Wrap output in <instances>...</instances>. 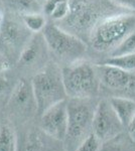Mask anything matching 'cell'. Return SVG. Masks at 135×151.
I'll return each instance as SVG.
<instances>
[{
	"label": "cell",
	"instance_id": "7a4b0ae2",
	"mask_svg": "<svg viewBox=\"0 0 135 151\" xmlns=\"http://www.w3.org/2000/svg\"><path fill=\"white\" fill-rule=\"evenodd\" d=\"M135 31L134 12H118L101 19L90 35L88 45L99 52L110 53Z\"/></svg>",
	"mask_w": 135,
	"mask_h": 151
},
{
	"label": "cell",
	"instance_id": "30bf717a",
	"mask_svg": "<svg viewBox=\"0 0 135 151\" xmlns=\"http://www.w3.org/2000/svg\"><path fill=\"white\" fill-rule=\"evenodd\" d=\"M100 83L108 89L125 91L135 88V75L106 64L95 65Z\"/></svg>",
	"mask_w": 135,
	"mask_h": 151
},
{
	"label": "cell",
	"instance_id": "e0dca14e",
	"mask_svg": "<svg viewBox=\"0 0 135 151\" xmlns=\"http://www.w3.org/2000/svg\"><path fill=\"white\" fill-rule=\"evenodd\" d=\"M103 64L125 70V72L134 73L135 70V52L130 55H118V57H109Z\"/></svg>",
	"mask_w": 135,
	"mask_h": 151
},
{
	"label": "cell",
	"instance_id": "ba28073f",
	"mask_svg": "<svg viewBox=\"0 0 135 151\" xmlns=\"http://www.w3.org/2000/svg\"><path fill=\"white\" fill-rule=\"evenodd\" d=\"M124 126L113 110L109 100H102L96 106L92 132L103 142L113 139L122 133Z\"/></svg>",
	"mask_w": 135,
	"mask_h": 151
},
{
	"label": "cell",
	"instance_id": "4fadbf2b",
	"mask_svg": "<svg viewBox=\"0 0 135 151\" xmlns=\"http://www.w3.org/2000/svg\"><path fill=\"white\" fill-rule=\"evenodd\" d=\"M32 101L35 102L31 84L28 85L24 80L19 81L16 87L14 88V91L11 96V102L13 107L17 108L18 110L27 109L30 107Z\"/></svg>",
	"mask_w": 135,
	"mask_h": 151
},
{
	"label": "cell",
	"instance_id": "7c38bea8",
	"mask_svg": "<svg viewBox=\"0 0 135 151\" xmlns=\"http://www.w3.org/2000/svg\"><path fill=\"white\" fill-rule=\"evenodd\" d=\"M1 1L7 12L18 16L43 12V5L38 0H1Z\"/></svg>",
	"mask_w": 135,
	"mask_h": 151
},
{
	"label": "cell",
	"instance_id": "9a60e30c",
	"mask_svg": "<svg viewBox=\"0 0 135 151\" xmlns=\"http://www.w3.org/2000/svg\"><path fill=\"white\" fill-rule=\"evenodd\" d=\"M135 142L132 141L129 135L124 136L119 134L113 139L103 142L100 151H135Z\"/></svg>",
	"mask_w": 135,
	"mask_h": 151
},
{
	"label": "cell",
	"instance_id": "cb8c5ba5",
	"mask_svg": "<svg viewBox=\"0 0 135 151\" xmlns=\"http://www.w3.org/2000/svg\"><path fill=\"white\" fill-rule=\"evenodd\" d=\"M64 1H68V0H46L43 6V12L46 15V17H48L51 12V10H53L58 4L62 3Z\"/></svg>",
	"mask_w": 135,
	"mask_h": 151
},
{
	"label": "cell",
	"instance_id": "484cf974",
	"mask_svg": "<svg viewBox=\"0 0 135 151\" xmlns=\"http://www.w3.org/2000/svg\"><path fill=\"white\" fill-rule=\"evenodd\" d=\"M127 129V134L129 135V137L131 138L132 141L135 142V116L131 120V122L129 123V125L126 127Z\"/></svg>",
	"mask_w": 135,
	"mask_h": 151
},
{
	"label": "cell",
	"instance_id": "8992f818",
	"mask_svg": "<svg viewBox=\"0 0 135 151\" xmlns=\"http://www.w3.org/2000/svg\"><path fill=\"white\" fill-rule=\"evenodd\" d=\"M68 107V131L66 146L68 151H76L79 145L92 133L93 118L95 108L92 107L91 99L69 98Z\"/></svg>",
	"mask_w": 135,
	"mask_h": 151
},
{
	"label": "cell",
	"instance_id": "ac0fdd59",
	"mask_svg": "<svg viewBox=\"0 0 135 151\" xmlns=\"http://www.w3.org/2000/svg\"><path fill=\"white\" fill-rule=\"evenodd\" d=\"M0 151H16V137L10 126L0 128Z\"/></svg>",
	"mask_w": 135,
	"mask_h": 151
},
{
	"label": "cell",
	"instance_id": "f1b7e54d",
	"mask_svg": "<svg viewBox=\"0 0 135 151\" xmlns=\"http://www.w3.org/2000/svg\"><path fill=\"white\" fill-rule=\"evenodd\" d=\"M133 74H134V75H135V70H134V73H133Z\"/></svg>",
	"mask_w": 135,
	"mask_h": 151
},
{
	"label": "cell",
	"instance_id": "ffe728a7",
	"mask_svg": "<svg viewBox=\"0 0 135 151\" xmlns=\"http://www.w3.org/2000/svg\"><path fill=\"white\" fill-rule=\"evenodd\" d=\"M101 145L102 141L92 132L81 143L76 151H100Z\"/></svg>",
	"mask_w": 135,
	"mask_h": 151
},
{
	"label": "cell",
	"instance_id": "5bb4252c",
	"mask_svg": "<svg viewBox=\"0 0 135 151\" xmlns=\"http://www.w3.org/2000/svg\"><path fill=\"white\" fill-rule=\"evenodd\" d=\"M43 47H46V45L41 32L34 33L21 53L19 62L23 65L32 64L41 55V50Z\"/></svg>",
	"mask_w": 135,
	"mask_h": 151
},
{
	"label": "cell",
	"instance_id": "d4e9b609",
	"mask_svg": "<svg viewBox=\"0 0 135 151\" xmlns=\"http://www.w3.org/2000/svg\"><path fill=\"white\" fill-rule=\"evenodd\" d=\"M9 65H10V62L7 60V58L3 53L0 52V74L5 72V70L8 69Z\"/></svg>",
	"mask_w": 135,
	"mask_h": 151
},
{
	"label": "cell",
	"instance_id": "52a82bcc",
	"mask_svg": "<svg viewBox=\"0 0 135 151\" xmlns=\"http://www.w3.org/2000/svg\"><path fill=\"white\" fill-rule=\"evenodd\" d=\"M33 35L23 23L21 16L8 12L0 23V52L9 62L11 58L19 60Z\"/></svg>",
	"mask_w": 135,
	"mask_h": 151
},
{
	"label": "cell",
	"instance_id": "d6986e66",
	"mask_svg": "<svg viewBox=\"0 0 135 151\" xmlns=\"http://www.w3.org/2000/svg\"><path fill=\"white\" fill-rule=\"evenodd\" d=\"M135 52V31L124 38L111 52L109 57H118V55H130Z\"/></svg>",
	"mask_w": 135,
	"mask_h": 151
},
{
	"label": "cell",
	"instance_id": "603a6c76",
	"mask_svg": "<svg viewBox=\"0 0 135 151\" xmlns=\"http://www.w3.org/2000/svg\"><path fill=\"white\" fill-rule=\"evenodd\" d=\"M110 1L125 11L135 13V0H110Z\"/></svg>",
	"mask_w": 135,
	"mask_h": 151
},
{
	"label": "cell",
	"instance_id": "277c9868",
	"mask_svg": "<svg viewBox=\"0 0 135 151\" xmlns=\"http://www.w3.org/2000/svg\"><path fill=\"white\" fill-rule=\"evenodd\" d=\"M41 35L48 52L56 60L66 63V65L84 60L87 55V42L60 27L53 21H48Z\"/></svg>",
	"mask_w": 135,
	"mask_h": 151
},
{
	"label": "cell",
	"instance_id": "8fae6325",
	"mask_svg": "<svg viewBox=\"0 0 135 151\" xmlns=\"http://www.w3.org/2000/svg\"><path fill=\"white\" fill-rule=\"evenodd\" d=\"M109 102L120 122L126 128L135 116V101L125 97H112Z\"/></svg>",
	"mask_w": 135,
	"mask_h": 151
},
{
	"label": "cell",
	"instance_id": "6da1fadb",
	"mask_svg": "<svg viewBox=\"0 0 135 151\" xmlns=\"http://www.w3.org/2000/svg\"><path fill=\"white\" fill-rule=\"evenodd\" d=\"M114 5L110 0H70L68 15L56 23L88 45L93 28L101 19L111 14L123 12L109 8V6Z\"/></svg>",
	"mask_w": 135,
	"mask_h": 151
},
{
	"label": "cell",
	"instance_id": "2e32d148",
	"mask_svg": "<svg viewBox=\"0 0 135 151\" xmlns=\"http://www.w3.org/2000/svg\"><path fill=\"white\" fill-rule=\"evenodd\" d=\"M23 23L32 33H40L48 24V17L43 12L29 13L21 16Z\"/></svg>",
	"mask_w": 135,
	"mask_h": 151
},
{
	"label": "cell",
	"instance_id": "9c48e42d",
	"mask_svg": "<svg viewBox=\"0 0 135 151\" xmlns=\"http://www.w3.org/2000/svg\"><path fill=\"white\" fill-rule=\"evenodd\" d=\"M67 99L55 104L40 115V127L46 135L65 141L68 131Z\"/></svg>",
	"mask_w": 135,
	"mask_h": 151
},
{
	"label": "cell",
	"instance_id": "3957f363",
	"mask_svg": "<svg viewBox=\"0 0 135 151\" xmlns=\"http://www.w3.org/2000/svg\"><path fill=\"white\" fill-rule=\"evenodd\" d=\"M31 87L40 115L61 101L68 99L63 81L62 69L56 62L45 65L33 76Z\"/></svg>",
	"mask_w": 135,
	"mask_h": 151
},
{
	"label": "cell",
	"instance_id": "83f0119b",
	"mask_svg": "<svg viewBox=\"0 0 135 151\" xmlns=\"http://www.w3.org/2000/svg\"><path fill=\"white\" fill-rule=\"evenodd\" d=\"M38 2H40V3L41 4V5H43V4H45V2L46 1V0H38Z\"/></svg>",
	"mask_w": 135,
	"mask_h": 151
},
{
	"label": "cell",
	"instance_id": "44dd1931",
	"mask_svg": "<svg viewBox=\"0 0 135 151\" xmlns=\"http://www.w3.org/2000/svg\"><path fill=\"white\" fill-rule=\"evenodd\" d=\"M69 2H70V0L64 1L62 3L58 4L51 10L50 15L48 16V18H50V20L53 21V22H58V21L63 20L64 18H66V16L69 13Z\"/></svg>",
	"mask_w": 135,
	"mask_h": 151
},
{
	"label": "cell",
	"instance_id": "5b68a950",
	"mask_svg": "<svg viewBox=\"0 0 135 151\" xmlns=\"http://www.w3.org/2000/svg\"><path fill=\"white\" fill-rule=\"evenodd\" d=\"M63 81L68 98L91 99L98 93L100 80L96 65L85 60L62 68Z\"/></svg>",
	"mask_w": 135,
	"mask_h": 151
},
{
	"label": "cell",
	"instance_id": "4316f807",
	"mask_svg": "<svg viewBox=\"0 0 135 151\" xmlns=\"http://www.w3.org/2000/svg\"><path fill=\"white\" fill-rule=\"evenodd\" d=\"M2 74H3V73H2ZM2 74H0V95L3 94L4 92L6 91L7 87H8L7 79Z\"/></svg>",
	"mask_w": 135,
	"mask_h": 151
},
{
	"label": "cell",
	"instance_id": "7402d4cb",
	"mask_svg": "<svg viewBox=\"0 0 135 151\" xmlns=\"http://www.w3.org/2000/svg\"><path fill=\"white\" fill-rule=\"evenodd\" d=\"M24 151H45V147L38 137H29Z\"/></svg>",
	"mask_w": 135,
	"mask_h": 151
}]
</instances>
